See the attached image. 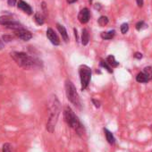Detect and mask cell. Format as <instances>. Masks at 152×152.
<instances>
[{"label": "cell", "instance_id": "1", "mask_svg": "<svg viewBox=\"0 0 152 152\" xmlns=\"http://www.w3.org/2000/svg\"><path fill=\"white\" fill-rule=\"evenodd\" d=\"M48 123H47V130L49 132H53L55 130V127L56 125L58 116L60 115L61 111V105L56 98V96L53 95L49 100L48 104Z\"/></svg>", "mask_w": 152, "mask_h": 152}, {"label": "cell", "instance_id": "2", "mask_svg": "<svg viewBox=\"0 0 152 152\" xmlns=\"http://www.w3.org/2000/svg\"><path fill=\"white\" fill-rule=\"evenodd\" d=\"M64 121L66 122V124L72 128L77 134H79L80 136H82L84 133V127L82 124V123L80 122V120L78 119V117L75 115V114L73 113V111L72 110L71 107H66L64 110Z\"/></svg>", "mask_w": 152, "mask_h": 152}, {"label": "cell", "instance_id": "3", "mask_svg": "<svg viewBox=\"0 0 152 152\" xmlns=\"http://www.w3.org/2000/svg\"><path fill=\"white\" fill-rule=\"evenodd\" d=\"M12 58L16 62L18 65L25 69H31L38 65L39 62L33 57L30 56L23 52H13L11 53Z\"/></svg>", "mask_w": 152, "mask_h": 152}, {"label": "cell", "instance_id": "4", "mask_svg": "<svg viewBox=\"0 0 152 152\" xmlns=\"http://www.w3.org/2000/svg\"><path fill=\"white\" fill-rule=\"evenodd\" d=\"M65 93H66L68 100L72 105H74L76 107H78V108L82 107L81 99L79 98V95H78L77 91H76V88L73 85V83L69 80H67L65 82Z\"/></svg>", "mask_w": 152, "mask_h": 152}, {"label": "cell", "instance_id": "5", "mask_svg": "<svg viewBox=\"0 0 152 152\" xmlns=\"http://www.w3.org/2000/svg\"><path fill=\"white\" fill-rule=\"evenodd\" d=\"M79 74L82 84V91H84L88 88L91 78V70L87 65H81L79 68Z\"/></svg>", "mask_w": 152, "mask_h": 152}, {"label": "cell", "instance_id": "6", "mask_svg": "<svg viewBox=\"0 0 152 152\" xmlns=\"http://www.w3.org/2000/svg\"><path fill=\"white\" fill-rule=\"evenodd\" d=\"M15 34L21 39L24 40V41H28L30 40L31 38H32V34L31 31L25 30V29H21V30H18V31H15Z\"/></svg>", "mask_w": 152, "mask_h": 152}, {"label": "cell", "instance_id": "7", "mask_svg": "<svg viewBox=\"0 0 152 152\" xmlns=\"http://www.w3.org/2000/svg\"><path fill=\"white\" fill-rule=\"evenodd\" d=\"M47 37L48 39L50 40V42L55 45V46H58L60 44V40H59V38L58 36L56 34V32L53 31V29L51 28H48L47 30Z\"/></svg>", "mask_w": 152, "mask_h": 152}, {"label": "cell", "instance_id": "8", "mask_svg": "<svg viewBox=\"0 0 152 152\" xmlns=\"http://www.w3.org/2000/svg\"><path fill=\"white\" fill-rule=\"evenodd\" d=\"M90 11L88 8H83L81 10V12L78 15V20L81 23H87L90 20Z\"/></svg>", "mask_w": 152, "mask_h": 152}, {"label": "cell", "instance_id": "9", "mask_svg": "<svg viewBox=\"0 0 152 152\" xmlns=\"http://www.w3.org/2000/svg\"><path fill=\"white\" fill-rule=\"evenodd\" d=\"M17 7H18L19 9H21L22 11H23L27 15H31L32 14V8L31 7V6L29 4H27L26 2L23 1V0H19Z\"/></svg>", "mask_w": 152, "mask_h": 152}, {"label": "cell", "instance_id": "10", "mask_svg": "<svg viewBox=\"0 0 152 152\" xmlns=\"http://www.w3.org/2000/svg\"><path fill=\"white\" fill-rule=\"evenodd\" d=\"M56 27H57V30H58L59 33L61 34L63 39H64L65 42H68V40H69V36H68V33H67L66 29L64 28V26H63V25L57 23V24H56Z\"/></svg>", "mask_w": 152, "mask_h": 152}, {"label": "cell", "instance_id": "11", "mask_svg": "<svg viewBox=\"0 0 152 152\" xmlns=\"http://www.w3.org/2000/svg\"><path fill=\"white\" fill-rule=\"evenodd\" d=\"M6 27L8 28V29L15 30V31H18V30H21V29H24L23 26V24H21L20 23H18L16 21H14V20L12 22H10L9 23H7L6 25Z\"/></svg>", "mask_w": 152, "mask_h": 152}, {"label": "cell", "instance_id": "12", "mask_svg": "<svg viewBox=\"0 0 152 152\" xmlns=\"http://www.w3.org/2000/svg\"><path fill=\"white\" fill-rule=\"evenodd\" d=\"M90 40V35H89V31L87 29H83V33H82V44L83 46H86L89 43Z\"/></svg>", "mask_w": 152, "mask_h": 152}, {"label": "cell", "instance_id": "13", "mask_svg": "<svg viewBox=\"0 0 152 152\" xmlns=\"http://www.w3.org/2000/svg\"><path fill=\"white\" fill-rule=\"evenodd\" d=\"M106 62H107V63L109 64V66L112 67V68L117 67V66L119 65V62H117V61L115 60V58L114 56H108L107 57Z\"/></svg>", "mask_w": 152, "mask_h": 152}, {"label": "cell", "instance_id": "14", "mask_svg": "<svg viewBox=\"0 0 152 152\" xmlns=\"http://www.w3.org/2000/svg\"><path fill=\"white\" fill-rule=\"evenodd\" d=\"M104 132H105V135H106V138H107V142H108L109 144H111V145L115 144V137H114L113 133H112L110 131H108L107 129H105V130H104Z\"/></svg>", "mask_w": 152, "mask_h": 152}, {"label": "cell", "instance_id": "15", "mask_svg": "<svg viewBox=\"0 0 152 152\" xmlns=\"http://www.w3.org/2000/svg\"><path fill=\"white\" fill-rule=\"evenodd\" d=\"M115 35V31H104L101 32L100 36L103 39H112Z\"/></svg>", "mask_w": 152, "mask_h": 152}, {"label": "cell", "instance_id": "16", "mask_svg": "<svg viewBox=\"0 0 152 152\" xmlns=\"http://www.w3.org/2000/svg\"><path fill=\"white\" fill-rule=\"evenodd\" d=\"M136 81L138 83H148L149 80L148 79V77L145 75V73L143 72H140V73L137 74V76H136Z\"/></svg>", "mask_w": 152, "mask_h": 152}, {"label": "cell", "instance_id": "17", "mask_svg": "<svg viewBox=\"0 0 152 152\" xmlns=\"http://www.w3.org/2000/svg\"><path fill=\"white\" fill-rule=\"evenodd\" d=\"M34 20H35L36 23L39 24V25H42V24L45 23V17H44L43 15H42L41 13H39V12H38V13L35 14V15H34Z\"/></svg>", "mask_w": 152, "mask_h": 152}, {"label": "cell", "instance_id": "18", "mask_svg": "<svg viewBox=\"0 0 152 152\" xmlns=\"http://www.w3.org/2000/svg\"><path fill=\"white\" fill-rule=\"evenodd\" d=\"M12 21H13V18L11 16H8V15L0 16V24H2V25L6 26L7 23H9Z\"/></svg>", "mask_w": 152, "mask_h": 152}, {"label": "cell", "instance_id": "19", "mask_svg": "<svg viewBox=\"0 0 152 152\" xmlns=\"http://www.w3.org/2000/svg\"><path fill=\"white\" fill-rule=\"evenodd\" d=\"M143 72L145 73V75L148 77V79L150 81L152 80V68L150 66H148V67H145L144 70H143Z\"/></svg>", "mask_w": 152, "mask_h": 152}, {"label": "cell", "instance_id": "20", "mask_svg": "<svg viewBox=\"0 0 152 152\" xmlns=\"http://www.w3.org/2000/svg\"><path fill=\"white\" fill-rule=\"evenodd\" d=\"M98 23L101 27H103V26H105V25H107L108 23V18L107 16H100L99 19L98 20Z\"/></svg>", "mask_w": 152, "mask_h": 152}, {"label": "cell", "instance_id": "21", "mask_svg": "<svg viewBox=\"0 0 152 152\" xmlns=\"http://www.w3.org/2000/svg\"><path fill=\"white\" fill-rule=\"evenodd\" d=\"M135 27H136V30H137V31H141V30H143V29L147 28V27H148V25H147L143 21H141V22L137 23Z\"/></svg>", "mask_w": 152, "mask_h": 152}, {"label": "cell", "instance_id": "22", "mask_svg": "<svg viewBox=\"0 0 152 152\" xmlns=\"http://www.w3.org/2000/svg\"><path fill=\"white\" fill-rule=\"evenodd\" d=\"M2 152H12V146L9 143H5L2 148Z\"/></svg>", "mask_w": 152, "mask_h": 152}, {"label": "cell", "instance_id": "23", "mask_svg": "<svg viewBox=\"0 0 152 152\" xmlns=\"http://www.w3.org/2000/svg\"><path fill=\"white\" fill-rule=\"evenodd\" d=\"M100 65L103 67V68H105V69H107V72H112V70H111V67L109 66V64L106 62V61H101L100 62Z\"/></svg>", "mask_w": 152, "mask_h": 152}, {"label": "cell", "instance_id": "24", "mask_svg": "<svg viewBox=\"0 0 152 152\" xmlns=\"http://www.w3.org/2000/svg\"><path fill=\"white\" fill-rule=\"evenodd\" d=\"M128 31H129V25H128V23H123L122 26H121V32L123 34H125Z\"/></svg>", "mask_w": 152, "mask_h": 152}, {"label": "cell", "instance_id": "25", "mask_svg": "<svg viewBox=\"0 0 152 152\" xmlns=\"http://www.w3.org/2000/svg\"><path fill=\"white\" fill-rule=\"evenodd\" d=\"M3 39L6 42H9V41H11L13 39V37L12 36H8V35H5V36H3Z\"/></svg>", "mask_w": 152, "mask_h": 152}, {"label": "cell", "instance_id": "26", "mask_svg": "<svg viewBox=\"0 0 152 152\" xmlns=\"http://www.w3.org/2000/svg\"><path fill=\"white\" fill-rule=\"evenodd\" d=\"M142 54L141 53H139V52H136L135 54H134V57L136 58V59H141L142 58Z\"/></svg>", "mask_w": 152, "mask_h": 152}, {"label": "cell", "instance_id": "27", "mask_svg": "<svg viewBox=\"0 0 152 152\" xmlns=\"http://www.w3.org/2000/svg\"><path fill=\"white\" fill-rule=\"evenodd\" d=\"M92 103L94 104V106L96 107H100V102L99 100H97V99H92Z\"/></svg>", "mask_w": 152, "mask_h": 152}, {"label": "cell", "instance_id": "28", "mask_svg": "<svg viewBox=\"0 0 152 152\" xmlns=\"http://www.w3.org/2000/svg\"><path fill=\"white\" fill-rule=\"evenodd\" d=\"M7 3L10 7H14L16 4V0H7Z\"/></svg>", "mask_w": 152, "mask_h": 152}, {"label": "cell", "instance_id": "29", "mask_svg": "<svg viewBox=\"0 0 152 152\" xmlns=\"http://www.w3.org/2000/svg\"><path fill=\"white\" fill-rule=\"evenodd\" d=\"M136 2H137L138 7H141L143 6V0H136Z\"/></svg>", "mask_w": 152, "mask_h": 152}, {"label": "cell", "instance_id": "30", "mask_svg": "<svg viewBox=\"0 0 152 152\" xmlns=\"http://www.w3.org/2000/svg\"><path fill=\"white\" fill-rule=\"evenodd\" d=\"M67 1V3H69V4H73V3H75L77 0H66Z\"/></svg>", "mask_w": 152, "mask_h": 152}, {"label": "cell", "instance_id": "31", "mask_svg": "<svg viewBox=\"0 0 152 152\" xmlns=\"http://www.w3.org/2000/svg\"><path fill=\"white\" fill-rule=\"evenodd\" d=\"M3 48H4V43L1 39H0V49H2Z\"/></svg>", "mask_w": 152, "mask_h": 152}, {"label": "cell", "instance_id": "32", "mask_svg": "<svg viewBox=\"0 0 152 152\" xmlns=\"http://www.w3.org/2000/svg\"><path fill=\"white\" fill-rule=\"evenodd\" d=\"M0 83H1V76H0Z\"/></svg>", "mask_w": 152, "mask_h": 152}]
</instances>
